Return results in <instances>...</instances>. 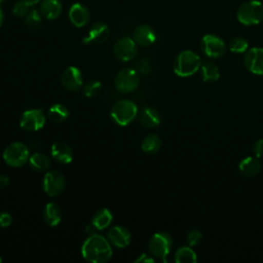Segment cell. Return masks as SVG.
I'll list each match as a JSON object with an SVG mask.
<instances>
[{"label": "cell", "mask_w": 263, "mask_h": 263, "mask_svg": "<svg viewBox=\"0 0 263 263\" xmlns=\"http://www.w3.org/2000/svg\"><path fill=\"white\" fill-rule=\"evenodd\" d=\"M112 248L110 241L100 234H91L81 247L82 257L92 263H104L111 259Z\"/></svg>", "instance_id": "cell-1"}, {"label": "cell", "mask_w": 263, "mask_h": 263, "mask_svg": "<svg viewBox=\"0 0 263 263\" xmlns=\"http://www.w3.org/2000/svg\"><path fill=\"white\" fill-rule=\"evenodd\" d=\"M237 21L246 26H253L263 21V3L258 0L243 2L236 11Z\"/></svg>", "instance_id": "cell-2"}, {"label": "cell", "mask_w": 263, "mask_h": 263, "mask_svg": "<svg viewBox=\"0 0 263 263\" xmlns=\"http://www.w3.org/2000/svg\"><path fill=\"white\" fill-rule=\"evenodd\" d=\"M201 66L200 58L191 50L180 52L174 62V72L180 77L193 75Z\"/></svg>", "instance_id": "cell-3"}, {"label": "cell", "mask_w": 263, "mask_h": 263, "mask_svg": "<svg viewBox=\"0 0 263 263\" xmlns=\"http://www.w3.org/2000/svg\"><path fill=\"white\" fill-rule=\"evenodd\" d=\"M137 114V105L129 100H120L116 102L111 110V117L113 121L120 126H126L132 123Z\"/></svg>", "instance_id": "cell-4"}, {"label": "cell", "mask_w": 263, "mask_h": 263, "mask_svg": "<svg viewBox=\"0 0 263 263\" xmlns=\"http://www.w3.org/2000/svg\"><path fill=\"white\" fill-rule=\"evenodd\" d=\"M2 157L5 163L9 166L18 167L29 160V149L25 144L14 142L5 148Z\"/></svg>", "instance_id": "cell-5"}, {"label": "cell", "mask_w": 263, "mask_h": 263, "mask_svg": "<svg viewBox=\"0 0 263 263\" xmlns=\"http://www.w3.org/2000/svg\"><path fill=\"white\" fill-rule=\"evenodd\" d=\"M140 84V76L135 69L124 68L120 70L114 79L116 89L121 93H128L138 88Z\"/></svg>", "instance_id": "cell-6"}, {"label": "cell", "mask_w": 263, "mask_h": 263, "mask_svg": "<svg viewBox=\"0 0 263 263\" xmlns=\"http://www.w3.org/2000/svg\"><path fill=\"white\" fill-rule=\"evenodd\" d=\"M172 245L173 239L170 234L165 232H157L151 237L148 248L151 255L165 261V258L171 252Z\"/></svg>", "instance_id": "cell-7"}, {"label": "cell", "mask_w": 263, "mask_h": 263, "mask_svg": "<svg viewBox=\"0 0 263 263\" xmlns=\"http://www.w3.org/2000/svg\"><path fill=\"white\" fill-rule=\"evenodd\" d=\"M200 47L206 57L213 59L222 57L226 50L224 41L220 37L213 34H206L202 37L200 41Z\"/></svg>", "instance_id": "cell-8"}, {"label": "cell", "mask_w": 263, "mask_h": 263, "mask_svg": "<svg viewBox=\"0 0 263 263\" xmlns=\"http://www.w3.org/2000/svg\"><path fill=\"white\" fill-rule=\"evenodd\" d=\"M45 115L40 109H30L25 111L20 120V125L28 132H36L42 128L45 124Z\"/></svg>", "instance_id": "cell-9"}, {"label": "cell", "mask_w": 263, "mask_h": 263, "mask_svg": "<svg viewBox=\"0 0 263 263\" xmlns=\"http://www.w3.org/2000/svg\"><path fill=\"white\" fill-rule=\"evenodd\" d=\"M65 177L59 171H50L43 178V190L48 196L61 194L65 189Z\"/></svg>", "instance_id": "cell-10"}, {"label": "cell", "mask_w": 263, "mask_h": 263, "mask_svg": "<svg viewBox=\"0 0 263 263\" xmlns=\"http://www.w3.org/2000/svg\"><path fill=\"white\" fill-rule=\"evenodd\" d=\"M137 43L133 38L122 37L118 39L113 47V51L115 57L122 61L127 62L133 60L137 54Z\"/></svg>", "instance_id": "cell-11"}, {"label": "cell", "mask_w": 263, "mask_h": 263, "mask_svg": "<svg viewBox=\"0 0 263 263\" xmlns=\"http://www.w3.org/2000/svg\"><path fill=\"white\" fill-rule=\"evenodd\" d=\"M62 85L70 91H77L83 84V78L80 70L74 66L66 68L61 76Z\"/></svg>", "instance_id": "cell-12"}, {"label": "cell", "mask_w": 263, "mask_h": 263, "mask_svg": "<svg viewBox=\"0 0 263 263\" xmlns=\"http://www.w3.org/2000/svg\"><path fill=\"white\" fill-rule=\"evenodd\" d=\"M243 64L247 69L257 75L263 74V48L253 47L246 51Z\"/></svg>", "instance_id": "cell-13"}, {"label": "cell", "mask_w": 263, "mask_h": 263, "mask_svg": "<svg viewBox=\"0 0 263 263\" xmlns=\"http://www.w3.org/2000/svg\"><path fill=\"white\" fill-rule=\"evenodd\" d=\"M107 239L116 248L123 249L130 243L132 234L129 230L123 226H113L107 232Z\"/></svg>", "instance_id": "cell-14"}, {"label": "cell", "mask_w": 263, "mask_h": 263, "mask_svg": "<svg viewBox=\"0 0 263 263\" xmlns=\"http://www.w3.org/2000/svg\"><path fill=\"white\" fill-rule=\"evenodd\" d=\"M110 35L109 27L103 22L95 23L89 29L87 35L83 38V42L85 44L95 42V43H104L107 41Z\"/></svg>", "instance_id": "cell-15"}, {"label": "cell", "mask_w": 263, "mask_h": 263, "mask_svg": "<svg viewBox=\"0 0 263 263\" xmlns=\"http://www.w3.org/2000/svg\"><path fill=\"white\" fill-rule=\"evenodd\" d=\"M135 42L141 46H149L156 40V34L153 28L147 24L139 25L133 34Z\"/></svg>", "instance_id": "cell-16"}, {"label": "cell", "mask_w": 263, "mask_h": 263, "mask_svg": "<svg viewBox=\"0 0 263 263\" xmlns=\"http://www.w3.org/2000/svg\"><path fill=\"white\" fill-rule=\"evenodd\" d=\"M69 18L73 26L81 28L88 23L90 18V13L88 8L84 5L80 3H74L69 9Z\"/></svg>", "instance_id": "cell-17"}, {"label": "cell", "mask_w": 263, "mask_h": 263, "mask_svg": "<svg viewBox=\"0 0 263 263\" xmlns=\"http://www.w3.org/2000/svg\"><path fill=\"white\" fill-rule=\"evenodd\" d=\"M51 156L60 163L68 164L73 159V151L69 145L64 142H55L50 149Z\"/></svg>", "instance_id": "cell-18"}, {"label": "cell", "mask_w": 263, "mask_h": 263, "mask_svg": "<svg viewBox=\"0 0 263 263\" xmlns=\"http://www.w3.org/2000/svg\"><path fill=\"white\" fill-rule=\"evenodd\" d=\"M62 3L60 0H41L39 11L46 20H55L62 12Z\"/></svg>", "instance_id": "cell-19"}, {"label": "cell", "mask_w": 263, "mask_h": 263, "mask_svg": "<svg viewBox=\"0 0 263 263\" xmlns=\"http://www.w3.org/2000/svg\"><path fill=\"white\" fill-rule=\"evenodd\" d=\"M140 122L147 128H154L161 122V117L158 111L152 107H145L140 114Z\"/></svg>", "instance_id": "cell-20"}, {"label": "cell", "mask_w": 263, "mask_h": 263, "mask_svg": "<svg viewBox=\"0 0 263 263\" xmlns=\"http://www.w3.org/2000/svg\"><path fill=\"white\" fill-rule=\"evenodd\" d=\"M261 168V164L260 161L258 159V157L256 156H249L243 158L240 162H239V171L240 173L249 178L255 177Z\"/></svg>", "instance_id": "cell-21"}, {"label": "cell", "mask_w": 263, "mask_h": 263, "mask_svg": "<svg viewBox=\"0 0 263 263\" xmlns=\"http://www.w3.org/2000/svg\"><path fill=\"white\" fill-rule=\"evenodd\" d=\"M43 218L48 226H57L62 220V210L54 202H48L43 211Z\"/></svg>", "instance_id": "cell-22"}, {"label": "cell", "mask_w": 263, "mask_h": 263, "mask_svg": "<svg viewBox=\"0 0 263 263\" xmlns=\"http://www.w3.org/2000/svg\"><path fill=\"white\" fill-rule=\"evenodd\" d=\"M113 220L112 213L108 209H100L99 211L96 212L91 219V225L93 228L98 230H103L108 228Z\"/></svg>", "instance_id": "cell-23"}, {"label": "cell", "mask_w": 263, "mask_h": 263, "mask_svg": "<svg viewBox=\"0 0 263 263\" xmlns=\"http://www.w3.org/2000/svg\"><path fill=\"white\" fill-rule=\"evenodd\" d=\"M50 159L42 153H34L29 157V165L36 172L47 171L50 166Z\"/></svg>", "instance_id": "cell-24"}, {"label": "cell", "mask_w": 263, "mask_h": 263, "mask_svg": "<svg viewBox=\"0 0 263 263\" xmlns=\"http://www.w3.org/2000/svg\"><path fill=\"white\" fill-rule=\"evenodd\" d=\"M47 115L51 121L60 123V122L65 121L69 117L70 111L63 104L57 103V104H53L50 106V108L48 109Z\"/></svg>", "instance_id": "cell-25"}, {"label": "cell", "mask_w": 263, "mask_h": 263, "mask_svg": "<svg viewBox=\"0 0 263 263\" xmlns=\"http://www.w3.org/2000/svg\"><path fill=\"white\" fill-rule=\"evenodd\" d=\"M160 147H161V139L159 136L155 134H150L146 136L141 143L142 150L149 154L156 153L160 149Z\"/></svg>", "instance_id": "cell-26"}, {"label": "cell", "mask_w": 263, "mask_h": 263, "mask_svg": "<svg viewBox=\"0 0 263 263\" xmlns=\"http://www.w3.org/2000/svg\"><path fill=\"white\" fill-rule=\"evenodd\" d=\"M175 261L178 263H194L197 261L195 252L189 247H182L175 254Z\"/></svg>", "instance_id": "cell-27"}, {"label": "cell", "mask_w": 263, "mask_h": 263, "mask_svg": "<svg viewBox=\"0 0 263 263\" xmlns=\"http://www.w3.org/2000/svg\"><path fill=\"white\" fill-rule=\"evenodd\" d=\"M219 76V68L214 63L205 62L201 65V77L203 81H216Z\"/></svg>", "instance_id": "cell-28"}, {"label": "cell", "mask_w": 263, "mask_h": 263, "mask_svg": "<svg viewBox=\"0 0 263 263\" xmlns=\"http://www.w3.org/2000/svg\"><path fill=\"white\" fill-rule=\"evenodd\" d=\"M25 24L30 29H37L42 23V15L39 10L31 9L25 16Z\"/></svg>", "instance_id": "cell-29"}, {"label": "cell", "mask_w": 263, "mask_h": 263, "mask_svg": "<svg viewBox=\"0 0 263 263\" xmlns=\"http://www.w3.org/2000/svg\"><path fill=\"white\" fill-rule=\"evenodd\" d=\"M248 46H249L248 41L242 37H234L229 42L230 51L235 52V53L246 52L248 49Z\"/></svg>", "instance_id": "cell-30"}, {"label": "cell", "mask_w": 263, "mask_h": 263, "mask_svg": "<svg viewBox=\"0 0 263 263\" xmlns=\"http://www.w3.org/2000/svg\"><path fill=\"white\" fill-rule=\"evenodd\" d=\"M103 89V85L100 81L98 80H91V81H88L84 87H83V93L84 96L86 97H97L101 93Z\"/></svg>", "instance_id": "cell-31"}, {"label": "cell", "mask_w": 263, "mask_h": 263, "mask_svg": "<svg viewBox=\"0 0 263 263\" xmlns=\"http://www.w3.org/2000/svg\"><path fill=\"white\" fill-rule=\"evenodd\" d=\"M29 7L30 5H28L27 3L18 0L17 2L14 3L13 7H12V13L16 16V17H25L27 15V13L29 12Z\"/></svg>", "instance_id": "cell-32"}, {"label": "cell", "mask_w": 263, "mask_h": 263, "mask_svg": "<svg viewBox=\"0 0 263 263\" xmlns=\"http://www.w3.org/2000/svg\"><path fill=\"white\" fill-rule=\"evenodd\" d=\"M201 239H202V233L197 229L191 230L186 236V241L189 246H196L201 241Z\"/></svg>", "instance_id": "cell-33"}, {"label": "cell", "mask_w": 263, "mask_h": 263, "mask_svg": "<svg viewBox=\"0 0 263 263\" xmlns=\"http://www.w3.org/2000/svg\"><path fill=\"white\" fill-rule=\"evenodd\" d=\"M137 70L142 74V75H148L150 73L151 67L149 62L146 59H142L137 63Z\"/></svg>", "instance_id": "cell-34"}, {"label": "cell", "mask_w": 263, "mask_h": 263, "mask_svg": "<svg viewBox=\"0 0 263 263\" xmlns=\"http://www.w3.org/2000/svg\"><path fill=\"white\" fill-rule=\"evenodd\" d=\"M253 154L256 157H262L263 156V139L257 140L253 145Z\"/></svg>", "instance_id": "cell-35"}, {"label": "cell", "mask_w": 263, "mask_h": 263, "mask_svg": "<svg viewBox=\"0 0 263 263\" xmlns=\"http://www.w3.org/2000/svg\"><path fill=\"white\" fill-rule=\"evenodd\" d=\"M12 223V217L9 213H0V227H8Z\"/></svg>", "instance_id": "cell-36"}, {"label": "cell", "mask_w": 263, "mask_h": 263, "mask_svg": "<svg viewBox=\"0 0 263 263\" xmlns=\"http://www.w3.org/2000/svg\"><path fill=\"white\" fill-rule=\"evenodd\" d=\"M9 185V178L5 175H0V188L4 189Z\"/></svg>", "instance_id": "cell-37"}, {"label": "cell", "mask_w": 263, "mask_h": 263, "mask_svg": "<svg viewBox=\"0 0 263 263\" xmlns=\"http://www.w3.org/2000/svg\"><path fill=\"white\" fill-rule=\"evenodd\" d=\"M153 261L154 260L151 257H148V255H146V254L140 255V257L135 260V262H153Z\"/></svg>", "instance_id": "cell-38"}, {"label": "cell", "mask_w": 263, "mask_h": 263, "mask_svg": "<svg viewBox=\"0 0 263 263\" xmlns=\"http://www.w3.org/2000/svg\"><path fill=\"white\" fill-rule=\"evenodd\" d=\"M21 1H23V2L27 3V4H28V5H30V6L35 5V4H37V3H40V2H41V0H21Z\"/></svg>", "instance_id": "cell-39"}, {"label": "cell", "mask_w": 263, "mask_h": 263, "mask_svg": "<svg viewBox=\"0 0 263 263\" xmlns=\"http://www.w3.org/2000/svg\"><path fill=\"white\" fill-rule=\"evenodd\" d=\"M3 22H4V13H3V10H2L1 4H0V27L2 26Z\"/></svg>", "instance_id": "cell-40"}, {"label": "cell", "mask_w": 263, "mask_h": 263, "mask_svg": "<svg viewBox=\"0 0 263 263\" xmlns=\"http://www.w3.org/2000/svg\"><path fill=\"white\" fill-rule=\"evenodd\" d=\"M3 1H5V0H0V4H2V3H3Z\"/></svg>", "instance_id": "cell-41"}, {"label": "cell", "mask_w": 263, "mask_h": 263, "mask_svg": "<svg viewBox=\"0 0 263 263\" xmlns=\"http://www.w3.org/2000/svg\"><path fill=\"white\" fill-rule=\"evenodd\" d=\"M1 261H2V259H1V257H0V262H1Z\"/></svg>", "instance_id": "cell-42"}]
</instances>
